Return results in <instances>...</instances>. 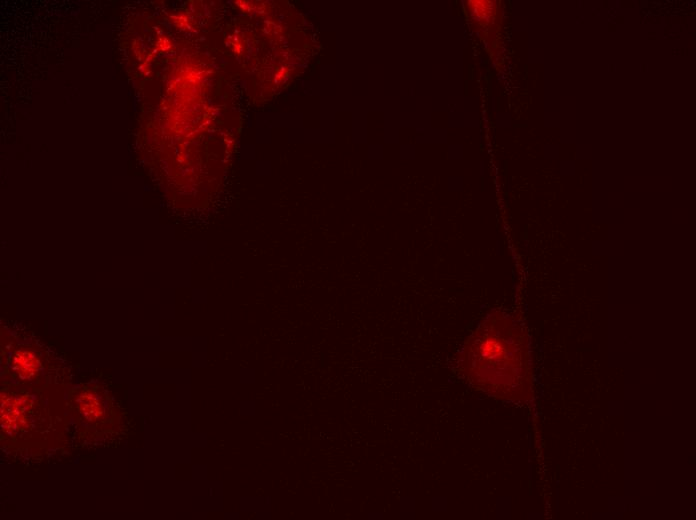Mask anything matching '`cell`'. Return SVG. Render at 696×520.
<instances>
[{"label": "cell", "mask_w": 696, "mask_h": 520, "mask_svg": "<svg viewBox=\"0 0 696 520\" xmlns=\"http://www.w3.org/2000/svg\"><path fill=\"white\" fill-rule=\"evenodd\" d=\"M459 371L473 387L501 400L524 403L533 398L529 342L513 315H488L467 338Z\"/></svg>", "instance_id": "cell-1"}]
</instances>
